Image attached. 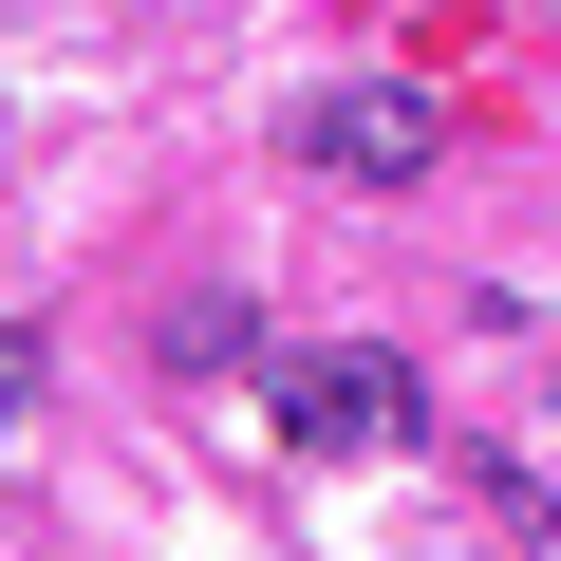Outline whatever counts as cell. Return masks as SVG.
<instances>
[{
    "mask_svg": "<svg viewBox=\"0 0 561 561\" xmlns=\"http://www.w3.org/2000/svg\"><path fill=\"white\" fill-rule=\"evenodd\" d=\"M262 412H280V449H412V356L319 337V356H280V375H262Z\"/></svg>",
    "mask_w": 561,
    "mask_h": 561,
    "instance_id": "1",
    "label": "cell"
},
{
    "mask_svg": "<svg viewBox=\"0 0 561 561\" xmlns=\"http://www.w3.org/2000/svg\"><path fill=\"white\" fill-rule=\"evenodd\" d=\"M300 150H319L337 187H431L449 113H431V94H319V113H300Z\"/></svg>",
    "mask_w": 561,
    "mask_h": 561,
    "instance_id": "2",
    "label": "cell"
},
{
    "mask_svg": "<svg viewBox=\"0 0 561 561\" xmlns=\"http://www.w3.org/2000/svg\"><path fill=\"white\" fill-rule=\"evenodd\" d=\"M20 393H38V356H20V319H0V412H20Z\"/></svg>",
    "mask_w": 561,
    "mask_h": 561,
    "instance_id": "3",
    "label": "cell"
}]
</instances>
